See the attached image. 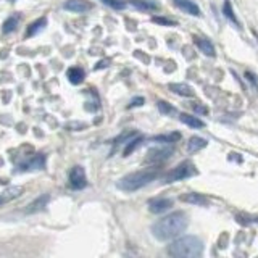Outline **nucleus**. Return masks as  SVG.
Listing matches in <instances>:
<instances>
[{"label": "nucleus", "instance_id": "1", "mask_svg": "<svg viewBox=\"0 0 258 258\" xmlns=\"http://www.w3.org/2000/svg\"><path fill=\"white\" fill-rule=\"evenodd\" d=\"M189 218L184 212H173L163 216L152 226V234L158 241H171L187 229Z\"/></svg>", "mask_w": 258, "mask_h": 258}, {"label": "nucleus", "instance_id": "2", "mask_svg": "<svg viewBox=\"0 0 258 258\" xmlns=\"http://www.w3.org/2000/svg\"><path fill=\"white\" fill-rule=\"evenodd\" d=\"M166 252L174 258H199L203 254V242L197 236H182L169 244Z\"/></svg>", "mask_w": 258, "mask_h": 258}, {"label": "nucleus", "instance_id": "3", "mask_svg": "<svg viewBox=\"0 0 258 258\" xmlns=\"http://www.w3.org/2000/svg\"><path fill=\"white\" fill-rule=\"evenodd\" d=\"M160 176V169L158 168H147V169H140V171H134L126 174L125 178H121L118 181L117 187L123 192H135L139 189L145 187L150 184L152 181H155Z\"/></svg>", "mask_w": 258, "mask_h": 258}, {"label": "nucleus", "instance_id": "4", "mask_svg": "<svg viewBox=\"0 0 258 258\" xmlns=\"http://www.w3.org/2000/svg\"><path fill=\"white\" fill-rule=\"evenodd\" d=\"M197 174V168L192 161H182L179 163L178 166L169 169V171L163 176V182L165 184H173V182H178V181H184L187 178H192V176Z\"/></svg>", "mask_w": 258, "mask_h": 258}, {"label": "nucleus", "instance_id": "5", "mask_svg": "<svg viewBox=\"0 0 258 258\" xmlns=\"http://www.w3.org/2000/svg\"><path fill=\"white\" fill-rule=\"evenodd\" d=\"M174 153L173 147H157L150 148L145 157V163H150V165H160V163L166 161L171 158V155Z\"/></svg>", "mask_w": 258, "mask_h": 258}, {"label": "nucleus", "instance_id": "6", "mask_svg": "<svg viewBox=\"0 0 258 258\" xmlns=\"http://www.w3.org/2000/svg\"><path fill=\"white\" fill-rule=\"evenodd\" d=\"M70 186L74 191H81L87 186V178H86V171L81 165H76L71 171H70Z\"/></svg>", "mask_w": 258, "mask_h": 258}, {"label": "nucleus", "instance_id": "7", "mask_svg": "<svg viewBox=\"0 0 258 258\" xmlns=\"http://www.w3.org/2000/svg\"><path fill=\"white\" fill-rule=\"evenodd\" d=\"M45 168V155L37 153L28 161H24L23 165H19L18 171H34V169H44Z\"/></svg>", "mask_w": 258, "mask_h": 258}, {"label": "nucleus", "instance_id": "8", "mask_svg": "<svg viewBox=\"0 0 258 258\" xmlns=\"http://www.w3.org/2000/svg\"><path fill=\"white\" fill-rule=\"evenodd\" d=\"M63 8L73 13H86L92 10V3L87 0H66L63 3Z\"/></svg>", "mask_w": 258, "mask_h": 258}, {"label": "nucleus", "instance_id": "9", "mask_svg": "<svg viewBox=\"0 0 258 258\" xmlns=\"http://www.w3.org/2000/svg\"><path fill=\"white\" fill-rule=\"evenodd\" d=\"M171 207H173L171 199H152L150 202H148V210H150V212L155 213V215L168 212Z\"/></svg>", "mask_w": 258, "mask_h": 258}, {"label": "nucleus", "instance_id": "10", "mask_svg": "<svg viewBox=\"0 0 258 258\" xmlns=\"http://www.w3.org/2000/svg\"><path fill=\"white\" fill-rule=\"evenodd\" d=\"M173 3L178 6L181 11L187 13V15H192V16H200V8L199 5L194 3L192 0H173Z\"/></svg>", "mask_w": 258, "mask_h": 258}, {"label": "nucleus", "instance_id": "11", "mask_svg": "<svg viewBox=\"0 0 258 258\" xmlns=\"http://www.w3.org/2000/svg\"><path fill=\"white\" fill-rule=\"evenodd\" d=\"M181 200L186 203H191V205H197V207H207L208 205V199L203 194H197V192H189L181 195Z\"/></svg>", "mask_w": 258, "mask_h": 258}, {"label": "nucleus", "instance_id": "12", "mask_svg": "<svg viewBox=\"0 0 258 258\" xmlns=\"http://www.w3.org/2000/svg\"><path fill=\"white\" fill-rule=\"evenodd\" d=\"M50 200V195L49 194H42V195H39L36 200L31 202L28 208L24 210L26 213H37V212H42V210L47 207V203H49Z\"/></svg>", "mask_w": 258, "mask_h": 258}, {"label": "nucleus", "instance_id": "13", "mask_svg": "<svg viewBox=\"0 0 258 258\" xmlns=\"http://www.w3.org/2000/svg\"><path fill=\"white\" fill-rule=\"evenodd\" d=\"M194 42L195 45L199 47V50L207 57H215L216 52H215V45L212 44V40H208L205 37H194Z\"/></svg>", "mask_w": 258, "mask_h": 258}, {"label": "nucleus", "instance_id": "14", "mask_svg": "<svg viewBox=\"0 0 258 258\" xmlns=\"http://www.w3.org/2000/svg\"><path fill=\"white\" fill-rule=\"evenodd\" d=\"M129 3L140 11H155L160 8V3L157 0H129Z\"/></svg>", "mask_w": 258, "mask_h": 258}, {"label": "nucleus", "instance_id": "15", "mask_svg": "<svg viewBox=\"0 0 258 258\" xmlns=\"http://www.w3.org/2000/svg\"><path fill=\"white\" fill-rule=\"evenodd\" d=\"M169 91L178 94V96H181V97H194V89L189 84H184V83L169 84Z\"/></svg>", "mask_w": 258, "mask_h": 258}, {"label": "nucleus", "instance_id": "16", "mask_svg": "<svg viewBox=\"0 0 258 258\" xmlns=\"http://www.w3.org/2000/svg\"><path fill=\"white\" fill-rule=\"evenodd\" d=\"M47 26V18L45 16H40L36 21H32L28 29H26V37H32V36H37L40 31H44V28Z\"/></svg>", "mask_w": 258, "mask_h": 258}, {"label": "nucleus", "instance_id": "17", "mask_svg": "<svg viewBox=\"0 0 258 258\" xmlns=\"http://www.w3.org/2000/svg\"><path fill=\"white\" fill-rule=\"evenodd\" d=\"M208 145V140L203 139V137H199V135H194V137L189 139L187 142V152L189 153H195L202 150V148H205Z\"/></svg>", "mask_w": 258, "mask_h": 258}, {"label": "nucleus", "instance_id": "18", "mask_svg": "<svg viewBox=\"0 0 258 258\" xmlns=\"http://www.w3.org/2000/svg\"><path fill=\"white\" fill-rule=\"evenodd\" d=\"M179 120H181V123H184L186 126L192 128V129H202V128H205V123H203V121L199 120L197 117H192V115L181 113L179 115Z\"/></svg>", "mask_w": 258, "mask_h": 258}, {"label": "nucleus", "instance_id": "19", "mask_svg": "<svg viewBox=\"0 0 258 258\" xmlns=\"http://www.w3.org/2000/svg\"><path fill=\"white\" fill-rule=\"evenodd\" d=\"M66 76H68V81H70L71 84H81V83L84 81L86 74H84V70H83V68L74 66V68H70V70H68Z\"/></svg>", "mask_w": 258, "mask_h": 258}, {"label": "nucleus", "instance_id": "20", "mask_svg": "<svg viewBox=\"0 0 258 258\" xmlns=\"http://www.w3.org/2000/svg\"><path fill=\"white\" fill-rule=\"evenodd\" d=\"M142 142H144V137H142L140 134H135L134 137H131L128 142H126V147H125V150H123V155L125 157H128V155H131L135 148H137Z\"/></svg>", "mask_w": 258, "mask_h": 258}, {"label": "nucleus", "instance_id": "21", "mask_svg": "<svg viewBox=\"0 0 258 258\" xmlns=\"http://www.w3.org/2000/svg\"><path fill=\"white\" fill-rule=\"evenodd\" d=\"M181 139L179 132H171V134H161L152 137V142H158V144H174L176 140Z\"/></svg>", "mask_w": 258, "mask_h": 258}, {"label": "nucleus", "instance_id": "22", "mask_svg": "<svg viewBox=\"0 0 258 258\" xmlns=\"http://www.w3.org/2000/svg\"><path fill=\"white\" fill-rule=\"evenodd\" d=\"M18 24H19V15H11V16H8V19H6V21L3 23V28H2L3 34H10L13 31H16Z\"/></svg>", "mask_w": 258, "mask_h": 258}, {"label": "nucleus", "instance_id": "23", "mask_svg": "<svg viewBox=\"0 0 258 258\" xmlns=\"http://www.w3.org/2000/svg\"><path fill=\"white\" fill-rule=\"evenodd\" d=\"M223 15H225L231 23H234L237 28H239L241 26V23H239V19L236 18V15H234V10H233V5H231V2L229 0H226L225 3H223Z\"/></svg>", "mask_w": 258, "mask_h": 258}, {"label": "nucleus", "instance_id": "24", "mask_svg": "<svg viewBox=\"0 0 258 258\" xmlns=\"http://www.w3.org/2000/svg\"><path fill=\"white\" fill-rule=\"evenodd\" d=\"M21 194H23V187H10L8 191H5L2 194V197H3L5 202H10V200L18 199V197L21 195Z\"/></svg>", "mask_w": 258, "mask_h": 258}, {"label": "nucleus", "instance_id": "25", "mask_svg": "<svg viewBox=\"0 0 258 258\" xmlns=\"http://www.w3.org/2000/svg\"><path fill=\"white\" fill-rule=\"evenodd\" d=\"M100 2H104L108 6H112L113 10H123L125 6H126L125 0H100Z\"/></svg>", "mask_w": 258, "mask_h": 258}, {"label": "nucleus", "instance_id": "26", "mask_svg": "<svg viewBox=\"0 0 258 258\" xmlns=\"http://www.w3.org/2000/svg\"><path fill=\"white\" fill-rule=\"evenodd\" d=\"M244 78L249 81L250 86L254 87V91L258 92V76H257V74H254L252 71H246V73H244Z\"/></svg>", "mask_w": 258, "mask_h": 258}, {"label": "nucleus", "instance_id": "27", "mask_svg": "<svg viewBox=\"0 0 258 258\" xmlns=\"http://www.w3.org/2000/svg\"><path fill=\"white\" fill-rule=\"evenodd\" d=\"M152 21L157 23V24H160V26H176V24H178L176 21H173V19L165 18V16H153Z\"/></svg>", "mask_w": 258, "mask_h": 258}, {"label": "nucleus", "instance_id": "28", "mask_svg": "<svg viewBox=\"0 0 258 258\" xmlns=\"http://www.w3.org/2000/svg\"><path fill=\"white\" fill-rule=\"evenodd\" d=\"M158 110H160V113H163V115H173L174 113V108L168 104V102H163V100H160L158 102Z\"/></svg>", "mask_w": 258, "mask_h": 258}, {"label": "nucleus", "instance_id": "29", "mask_svg": "<svg viewBox=\"0 0 258 258\" xmlns=\"http://www.w3.org/2000/svg\"><path fill=\"white\" fill-rule=\"evenodd\" d=\"M192 110H194L195 113H199V115H208V107L199 104V102H195V104H192Z\"/></svg>", "mask_w": 258, "mask_h": 258}, {"label": "nucleus", "instance_id": "30", "mask_svg": "<svg viewBox=\"0 0 258 258\" xmlns=\"http://www.w3.org/2000/svg\"><path fill=\"white\" fill-rule=\"evenodd\" d=\"M144 97H137V99H132L131 100V104L128 105V108H134V107H140V105H144Z\"/></svg>", "mask_w": 258, "mask_h": 258}, {"label": "nucleus", "instance_id": "31", "mask_svg": "<svg viewBox=\"0 0 258 258\" xmlns=\"http://www.w3.org/2000/svg\"><path fill=\"white\" fill-rule=\"evenodd\" d=\"M108 63H110V60H104V62H100V63L96 65V70H102V68H107Z\"/></svg>", "mask_w": 258, "mask_h": 258}, {"label": "nucleus", "instance_id": "32", "mask_svg": "<svg viewBox=\"0 0 258 258\" xmlns=\"http://www.w3.org/2000/svg\"><path fill=\"white\" fill-rule=\"evenodd\" d=\"M3 203H5V200H3V197H2V195H0V205H3Z\"/></svg>", "mask_w": 258, "mask_h": 258}]
</instances>
